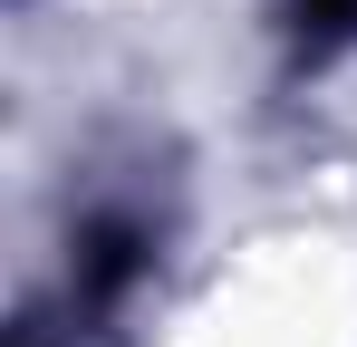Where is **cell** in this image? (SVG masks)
<instances>
[{
	"label": "cell",
	"mask_w": 357,
	"mask_h": 347,
	"mask_svg": "<svg viewBox=\"0 0 357 347\" xmlns=\"http://www.w3.org/2000/svg\"><path fill=\"white\" fill-rule=\"evenodd\" d=\"M135 270H145V231H135V222H97V231H87V270H77L87 299H116Z\"/></svg>",
	"instance_id": "obj_1"
},
{
	"label": "cell",
	"mask_w": 357,
	"mask_h": 347,
	"mask_svg": "<svg viewBox=\"0 0 357 347\" xmlns=\"http://www.w3.org/2000/svg\"><path fill=\"white\" fill-rule=\"evenodd\" d=\"M290 29H299V49H309V58H328V49H348V39H357V0H290Z\"/></svg>",
	"instance_id": "obj_2"
}]
</instances>
